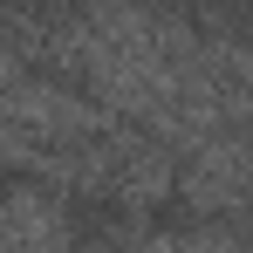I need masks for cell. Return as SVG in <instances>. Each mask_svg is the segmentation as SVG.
Masks as SVG:
<instances>
[{"mask_svg":"<svg viewBox=\"0 0 253 253\" xmlns=\"http://www.w3.org/2000/svg\"><path fill=\"white\" fill-rule=\"evenodd\" d=\"M233 48V62H240V76H247V89H253V42H226Z\"/></svg>","mask_w":253,"mask_h":253,"instance_id":"3","label":"cell"},{"mask_svg":"<svg viewBox=\"0 0 253 253\" xmlns=\"http://www.w3.org/2000/svg\"><path fill=\"white\" fill-rule=\"evenodd\" d=\"M178 199L192 219H240L253 206V130H219L178 171Z\"/></svg>","mask_w":253,"mask_h":253,"instance_id":"1","label":"cell"},{"mask_svg":"<svg viewBox=\"0 0 253 253\" xmlns=\"http://www.w3.org/2000/svg\"><path fill=\"white\" fill-rule=\"evenodd\" d=\"M83 219L76 199L42 178H14L0 199V253H83Z\"/></svg>","mask_w":253,"mask_h":253,"instance_id":"2","label":"cell"}]
</instances>
